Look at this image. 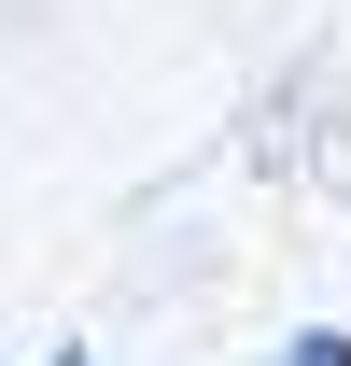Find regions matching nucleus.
<instances>
[{"instance_id": "nucleus-1", "label": "nucleus", "mask_w": 351, "mask_h": 366, "mask_svg": "<svg viewBox=\"0 0 351 366\" xmlns=\"http://www.w3.org/2000/svg\"><path fill=\"white\" fill-rule=\"evenodd\" d=\"M267 366H351V324H295V338H281Z\"/></svg>"}, {"instance_id": "nucleus-2", "label": "nucleus", "mask_w": 351, "mask_h": 366, "mask_svg": "<svg viewBox=\"0 0 351 366\" xmlns=\"http://www.w3.org/2000/svg\"><path fill=\"white\" fill-rule=\"evenodd\" d=\"M29 366H85V338H56V352H29Z\"/></svg>"}]
</instances>
